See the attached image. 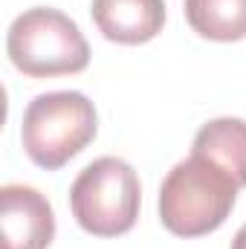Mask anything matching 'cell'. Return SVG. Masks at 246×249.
Instances as JSON below:
<instances>
[{"mask_svg":"<svg viewBox=\"0 0 246 249\" xmlns=\"http://www.w3.org/2000/svg\"><path fill=\"white\" fill-rule=\"evenodd\" d=\"M238 183L220 165L191 154L177 162L159 188V220L177 238H200L226 223L235 209Z\"/></svg>","mask_w":246,"mask_h":249,"instance_id":"cell-1","label":"cell"},{"mask_svg":"<svg viewBox=\"0 0 246 249\" xmlns=\"http://www.w3.org/2000/svg\"><path fill=\"white\" fill-rule=\"evenodd\" d=\"M6 53L15 70L29 78L75 75L90 64V47L78 23L53 6H35L18 15L6 35Z\"/></svg>","mask_w":246,"mask_h":249,"instance_id":"cell-2","label":"cell"},{"mask_svg":"<svg viewBox=\"0 0 246 249\" xmlns=\"http://www.w3.org/2000/svg\"><path fill=\"white\" fill-rule=\"evenodd\" d=\"M96 130L99 116L93 102L78 90H55L29 102L23 110L20 142L35 165L55 171L96 139Z\"/></svg>","mask_w":246,"mask_h":249,"instance_id":"cell-3","label":"cell"},{"mask_svg":"<svg viewBox=\"0 0 246 249\" xmlns=\"http://www.w3.org/2000/svg\"><path fill=\"white\" fill-rule=\"evenodd\" d=\"M139 177L119 157L93 160L70 188V209L75 223L96 238H116L130 232L139 217Z\"/></svg>","mask_w":246,"mask_h":249,"instance_id":"cell-4","label":"cell"},{"mask_svg":"<svg viewBox=\"0 0 246 249\" xmlns=\"http://www.w3.org/2000/svg\"><path fill=\"white\" fill-rule=\"evenodd\" d=\"M3 249H47L55 238V214L50 200L32 186L0 188Z\"/></svg>","mask_w":246,"mask_h":249,"instance_id":"cell-5","label":"cell"},{"mask_svg":"<svg viewBox=\"0 0 246 249\" xmlns=\"http://www.w3.org/2000/svg\"><path fill=\"white\" fill-rule=\"evenodd\" d=\"M90 15L107 41L136 47L162 32L165 0H93Z\"/></svg>","mask_w":246,"mask_h":249,"instance_id":"cell-6","label":"cell"},{"mask_svg":"<svg viewBox=\"0 0 246 249\" xmlns=\"http://www.w3.org/2000/svg\"><path fill=\"white\" fill-rule=\"evenodd\" d=\"M191 154L211 160L220 165L232 180L244 188L246 186V122L235 116H220L206 122L191 145Z\"/></svg>","mask_w":246,"mask_h":249,"instance_id":"cell-7","label":"cell"},{"mask_svg":"<svg viewBox=\"0 0 246 249\" xmlns=\"http://www.w3.org/2000/svg\"><path fill=\"white\" fill-rule=\"evenodd\" d=\"M188 26L209 41L232 44L246 38V0H185Z\"/></svg>","mask_w":246,"mask_h":249,"instance_id":"cell-8","label":"cell"},{"mask_svg":"<svg viewBox=\"0 0 246 249\" xmlns=\"http://www.w3.org/2000/svg\"><path fill=\"white\" fill-rule=\"evenodd\" d=\"M232 249H246V223L238 229V235L232 238Z\"/></svg>","mask_w":246,"mask_h":249,"instance_id":"cell-9","label":"cell"}]
</instances>
